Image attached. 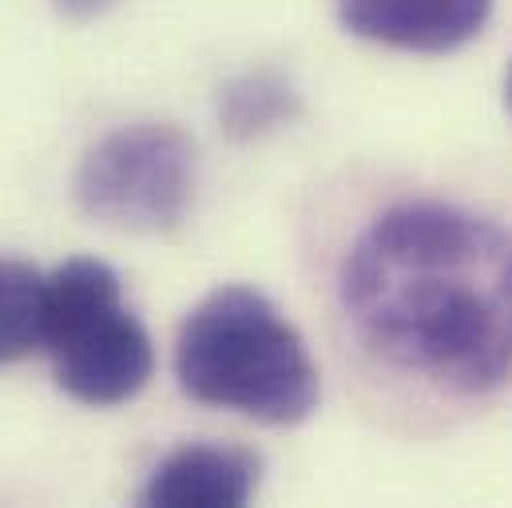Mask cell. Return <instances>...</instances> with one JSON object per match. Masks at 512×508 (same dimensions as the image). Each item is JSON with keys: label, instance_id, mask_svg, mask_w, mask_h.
<instances>
[{"label": "cell", "instance_id": "cell-10", "mask_svg": "<svg viewBox=\"0 0 512 508\" xmlns=\"http://www.w3.org/2000/svg\"><path fill=\"white\" fill-rule=\"evenodd\" d=\"M509 104H512V76H509Z\"/></svg>", "mask_w": 512, "mask_h": 508}, {"label": "cell", "instance_id": "cell-7", "mask_svg": "<svg viewBox=\"0 0 512 508\" xmlns=\"http://www.w3.org/2000/svg\"><path fill=\"white\" fill-rule=\"evenodd\" d=\"M302 100L294 84L270 68L243 72L219 92V124L231 139H258L298 120Z\"/></svg>", "mask_w": 512, "mask_h": 508}, {"label": "cell", "instance_id": "cell-8", "mask_svg": "<svg viewBox=\"0 0 512 508\" xmlns=\"http://www.w3.org/2000/svg\"><path fill=\"white\" fill-rule=\"evenodd\" d=\"M44 290L48 274L32 262L0 258V366L24 362L44 338Z\"/></svg>", "mask_w": 512, "mask_h": 508}, {"label": "cell", "instance_id": "cell-4", "mask_svg": "<svg viewBox=\"0 0 512 508\" xmlns=\"http://www.w3.org/2000/svg\"><path fill=\"white\" fill-rule=\"evenodd\" d=\"M195 195V147L175 124L108 131L76 171L80 211L112 231L163 235L187 219Z\"/></svg>", "mask_w": 512, "mask_h": 508}, {"label": "cell", "instance_id": "cell-9", "mask_svg": "<svg viewBox=\"0 0 512 508\" xmlns=\"http://www.w3.org/2000/svg\"><path fill=\"white\" fill-rule=\"evenodd\" d=\"M68 20H96V16H104L116 0H52Z\"/></svg>", "mask_w": 512, "mask_h": 508}, {"label": "cell", "instance_id": "cell-3", "mask_svg": "<svg viewBox=\"0 0 512 508\" xmlns=\"http://www.w3.org/2000/svg\"><path fill=\"white\" fill-rule=\"evenodd\" d=\"M56 385L80 405H124L155 374V346L124 306L120 274L100 258H68L48 274L44 338Z\"/></svg>", "mask_w": 512, "mask_h": 508}, {"label": "cell", "instance_id": "cell-2", "mask_svg": "<svg viewBox=\"0 0 512 508\" xmlns=\"http://www.w3.org/2000/svg\"><path fill=\"white\" fill-rule=\"evenodd\" d=\"M179 389L266 425H298L318 409V366L290 318L251 286L207 294L175 342Z\"/></svg>", "mask_w": 512, "mask_h": 508}, {"label": "cell", "instance_id": "cell-6", "mask_svg": "<svg viewBox=\"0 0 512 508\" xmlns=\"http://www.w3.org/2000/svg\"><path fill=\"white\" fill-rule=\"evenodd\" d=\"M258 473L262 461L243 445H183L151 469L139 501L167 508L247 505L258 489Z\"/></svg>", "mask_w": 512, "mask_h": 508}, {"label": "cell", "instance_id": "cell-5", "mask_svg": "<svg viewBox=\"0 0 512 508\" xmlns=\"http://www.w3.org/2000/svg\"><path fill=\"white\" fill-rule=\"evenodd\" d=\"M489 12L493 0H338V16L354 36L425 56L469 44Z\"/></svg>", "mask_w": 512, "mask_h": 508}, {"label": "cell", "instance_id": "cell-1", "mask_svg": "<svg viewBox=\"0 0 512 508\" xmlns=\"http://www.w3.org/2000/svg\"><path fill=\"white\" fill-rule=\"evenodd\" d=\"M338 302L385 366L453 393L512 378V235L465 207L401 203L342 258Z\"/></svg>", "mask_w": 512, "mask_h": 508}]
</instances>
